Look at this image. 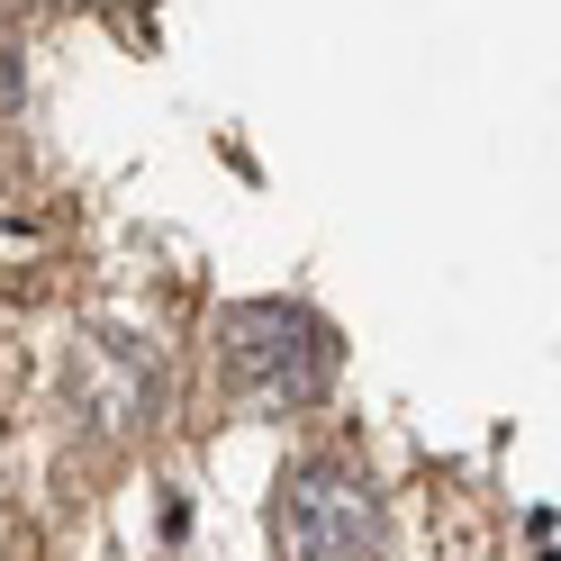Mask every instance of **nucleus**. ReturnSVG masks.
<instances>
[{
	"label": "nucleus",
	"instance_id": "f257e3e1",
	"mask_svg": "<svg viewBox=\"0 0 561 561\" xmlns=\"http://www.w3.org/2000/svg\"><path fill=\"white\" fill-rule=\"evenodd\" d=\"M218 363H227V390L254 408H318L335 380V335L290 299H254V308H227Z\"/></svg>",
	"mask_w": 561,
	"mask_h": 561
},
{
	"label": "nucleus",
	"instance_id": "f03ea898",
	"mask_svg": "<svg viewBox=\"0 0 561 561\" xmlns=\"http://www.w3.org/2000/svg\"><path fill=\"white\" fill-rule=\"evenodd\" d=\"M272 543H280V561H380V489L344 453H318V462L280 471Z\"/></svg>",
	"mask_w": 561,
	"mask_h": 561
}]
</instances>
